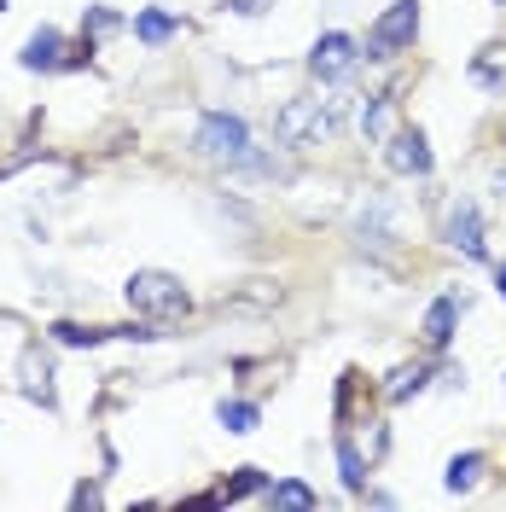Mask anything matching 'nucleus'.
<instances>
[{
    "label": "nucleus",
    "mask_w": 506,
    "mask_h": 512,
    "mask_svg": "<svg viewBox=\"0 0 506 512\" xmlns=\"http://www.w3.org/2000/svg\"><path fill=\"white\" fill-rule=\"evenodd\" d=\"M128 309L134 315H152V320H175L187 315V286L175 280V274H163V268H140V274H128Z\"/></svg>",
    "instance_id": "f257e3e1"
},
{
    "label": "nucleus",
    "mask_w": 506,
    "mask_h": 512,
    "mask_svg": "<svg viewBox=\"0 0 506 512\" xmlns=\"http://www.w3.org/2000/svg\"><path fill=\"white\" fill-rule=\"evenodd\" d=\"M192 152L210 163H227V169H239V163L251 158V128L245 117H233V111H210L198 134H192Z\"/></svg>",
    "instance_id": "f03ea898"
},
{
    "label": "nucleus",
    "mask_w": 506,
    "mask_h": 512,
    "mask_svg": "<svg viewBox=\"0 0 506 512\" xmlns=\"http://www.w3.org/2000/svg\"><path fill=\"white\" fill-rule=\"evenodd\" d=\"M419 30V0H396L390 12H384L379 24L367 30V59H390V53H402Z\"/></svg>",
    "instance_id": "7ed1b4c3"
},
{
    "label": "nucleus",
    "mask_w": 506,
    "mask_h": 512,
    "mask_svg": "<svg viewBox=\"0 0 506 512\" xmlns=\"http://www.w3.org/2000/svg\"><path fill=\"white\" fill-rule=\"evenodd\" d=\"M355 59H361V53H355V41H349L344 30H332V35H320V41H315V53H309V70H315L320 82H344Z\"/></svg>",
    "instance_id": "20e7f679"
},
{
    "label": "nucleus",
    "mask_w": 506,
    "mask_h": 512,
    "mask_svg": "<svg viewBox=\"0 0 506 512\" xmlns=\"http://www.w3.org/2000/svg\"><path fill=\"white\" fill-rule=\"evenodd\" d=\"M448 245L466 256V262H483L489 245H483V216H477V204H454L448 210Z\"/></svg>",
    "instance_id": "39448f33"
},
{
    "label": "nucleus",
    "mask_w": 506,
    "mask_h": 512,
    "mask_svg": "<svg viewBox=\"0 0 506 512\" xmlns=\"http://www.w3.org/2000/svg\"><path fill=\"white\" fill-rule=\"evenodd\" d=\"M384 158H390L396 175H431V146H425V134H419V128H396Z\"/></svg>",
    "instance_id": "423d86ee"
},
{
    "label": "nucleus",
    "mask_w": 506,
    "mask_h": 512,
    "mask_svg": "<svg viewBox=\"0 0 506 512\" xmlns=\"http://www.w3.org/2000/svg\"><path fill=\"white\" fill-rule=\"evenodd\" d=\"M18 384H24V396H30V402H41V408H59L53 367L41 361V350H24V361H18Z\"/></svg>",
    "instance_id": "0eeeda50"
},
{
    "label": "nucleus",
    "mask_w": 506,
    "mask_h": 512,
    "mask_svg": "<svg viewBox=\"0 0 506 512\" xmlns=\"http://www.w3.org/2000/svg\"><path fill=\"white\" fill-rule=\"evenodd\" d=\"M18 59H24V70H59V64H70L64 59V35L59 30H35Z\"/></svg>",
    "instance_id": "6e6552de"
},
{
    "label": "nucleus",
    "mask_w": 506,
    "mask_h": 512,
    "mask_svg": "<svg viewBox=\"0 0 506 512\" xmlns=\"http://www.w3.org/2000/svg\"><path fill=\"white\" fill-rule=\"evenodd\" d=\"M454 320H460V303H454V297H437V303L425 309V344H431V350H443L448 338H454Z\"/></svg>",
    "instance_id": "1a4fd4ad"
},
{
    "label": "nucleus",
    "mask_w": 506,
    "mask_h": 512,
    "mask_svg": "<svg viewBox=\"0 0 506 512\" xmlns=\"http://www.w3.org/2000/svg\"><path fill=\"white\" fill-rule=\"evenodd\" d=\"M361 245H373V251H379V245H390V204H384V198H367V204H361Z\"/></svg>",
    "instance_id": "9d476101"
},
{
    "label": "nucleus",
    "mask_w": 506,
    "mask_h": 512,
    "mask_svg": "<svg viewBox=\"0 0 506 512\" xmlns=\"http://www.w3.org/2000/svg\"><path fill=\"white\" fill-rule=\"evenodd\" d=\"M390 123H396V94H373L367 99V111H361L367 140H390Z\"/></svg>",
    "instance_id": "9b49d317"
},
{
    "label": "nucleus",
    "mask_w": 506,
    "mask_h": 512,
    "mask_svg": "<svg viewBox=\"0 0 506 512\" xmlns=\"http://www.w3.org/2000/svg\"><path fill=\"white\" fill-rule=\"evenodd\" d=\"M338 472H344V483L355 489V495L367 489V460H361V448L349 443L344 431H338Z\"/></svg>",
    "instance_id": "f8f14e48"
},
{
    "label": "nucleus",
    "mask_w": 506,
    "mask_h": 512,
    "mask_svg": "<svg viewBox=\"0 0 506 512\" xmlns=\"http://www.w3.org/2000/svg\"><path fill=\"white\" fill-rule=\"evenodd\" d=\"M483 478V454H454V460H448V489H454V495H466V489H472V483Z\"/></svg>",
    "instance_id": "ddd939ff"
},
{
    "label": "nucleus",
    "mask_w": 506,
    "mask_h": 512,
    "mask_svg": "<svg viewBox=\"0 0 506 512\" xmlns=\"http://www.w3.org/2000/svg\"><path fill=\"white\" fill-rule=\"evenodd\" d=\"M268 507H320V495L309 489V483H297V478H285L268 489Z\"/></svg>",
    "instance_id": "4468645a"
},
{
    "label": "nucleus",
    "mask_w": 506,
    "mask_h": 512,
    "mask_svg": "<svg viewBox=\"0 0 506 512\" xmlns=\"http://www.w3.org/2000/svg\"><path fill=\"white\" fill-rule=\"evenodd\" d=\"M134 35H140L146 47H163V41L175 35V18H169V12H140V18H134Z\"/></svg>",
    "instance_id": "2eb2a0df"
},
{
    "label": "nucleus",
    "mask_w": 506,
    "mask_h": 512,
    "mask_svg": "<svg viewBox=\"0 0 506 512\" xmlns=\"http://www.w3.org/2000/svg\"><path fill=\"white\" fill-rule=\"evenodd\" d=\"M472 76L483 88H506V47H489V53H477Z\"/></svg>",
    "instance_id": "dca6fc26"
},
{
    "label": "nucleus",
    "mask_w": 506,
    "mask_h": 512,
    "mask_svg": "<svg viewBox=\"0 0 506 512\" xmlns=\"http://www.w3.org/2000/svg\"><path fill=\"white\" fill-rule=\"evenodd\" d=\"M216 419H222V425L233 431V437H251V431H256V419H262V414H256L251 402H222V408H216Z\"/></svg>",
    "instance_id": "f3484780"
},
{
    "label": "nucleus",
    "mask_w": 506,
    "mask_h": 512,
    "mask_svg": "<svg viewBox=\"0 0 506 512\" xmlns=\"http://www.w3.org/2000/svg\"><path fill=\"white\" fill-rule=\"evenodd\" d=\"M419 390H425V367H402V373H390V384H384L390 402H408V396H419Z\"/></svg>",
    "instance_id": "a211bd4d"
},
{
    "label": "nucleus",
    "mask_w": 506,
    "mask_h": 512,
    "mask_svg": "<svg viewBox=\"0 0 506 512\" xmlns=\"http://www.w3.org/2000/svg\"><path fill=\"white\" fill-rule=\"evenodd\" d=\"M256 489H262V472H256V466H245V472H239V478L216 495V501H245V495H256Z\"/></svg>",
    "instance_id": "6ab92c4d"
},
{
    "label": "nucleus",
    "mask_w": 506,
    "mask_h": 512,
    "mask_svg": "<svg viewBox=\"0 0 506 512\" xmlns=\"http://www.w3.org/2000/svg\"><path fill=\"white\" fill-rule=\"evenodd\" d=\"M117 24H123V18H117L111 6H94V12L82 18V30H88V35H111V30H117Z\"/></svg>",
    "instance_id": "aec40b11"
},
{
    "label": "nucleus",
    "mask_w": 506,
    "mask_h": 512,
    "mask_svg": "<svg viewBox=\"0 0 506 512\" xmlns=\"http://www.w3.org/2000/svg\"><path fill=\"white\" fill-rule=\"evenodd\" d=\"M70 501H76V507H99V489H94V483H82V489H76Z\"/></svg>",
    "instance_id": "412c9836"
},
{
    "label": "nucleus",
    "mask_w": 506,
    "mask_h": 512,
    "mask_svg": "<svg viewBox=\"0 0 506 512\" xmlns=\"http://www.w3.org/2000/svg\"><path fill=\"white\" fill-rule=\"evenodd\" d=\"M233 12H245V18H256V12H268V0H227Z\"/></svg>",
    "instance_id": "4be33fe9"
},
{
    "label": "nucleus",
    "mask_w": 506,
    "mask_h": 512,
    "mask_svg": "<svg viewBox=\"0 0 506 512\" xmlns=\"http://www.w3.org/2000/svg\"><path fill=\"white\" fill-rule=\"evenodd\" d=\"M495 291H501V297H506V268H501V274H495Z\"/></svg>",
    "instance_id": "5701e85b"
},
{
    "label": "nucleus",
    "mask_w": 506,
    "mask_h": 512,
    "mask_svg": "<svg viewBox=\"0 0 506 512\" xmlns=\"http://www.w3.org/2000/svg\"><path fill=\"white\" fill-rule=\"evenodd\" d=\"M0 12H6V0H0Z\"/></svg>",
    "instance_id": "b1692460"
},
{
    "label": "nucleus",
    "mask_w": 506,
    "mask_h": 512,
    "mask_svg": "<svg viewBox=\"0 0 506 512\" xmlns=\"http://www.w3.org/2000/svg\"><path fill=\"white\" fill-rule=\"evenodd\" d=\"M501 6H506V0H501Z\"/></svg>",
    "instance_id": "393cba45"
}]
</instances>
